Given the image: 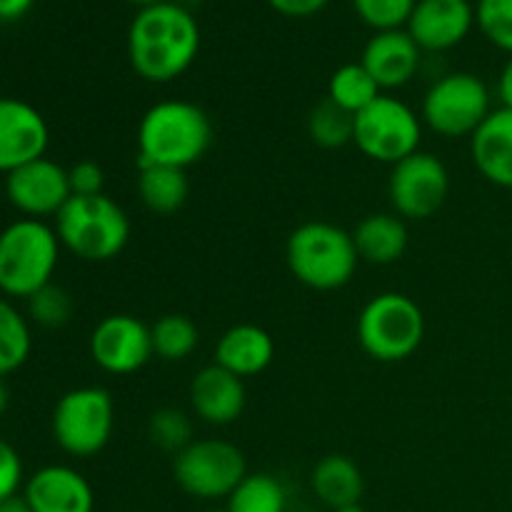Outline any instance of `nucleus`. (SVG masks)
<instances>
[{
  "instance_id": "obj_18",
  "label": "nucleus",
  "mask_w": 512,
  "mask_h": 512,
  "mask_svg": "<svg viewBox=\"0 0 512 512\" xmlns=\"http://www.w3.org/2000/svg\"><path fill=\"white\" fill-rule=\"evenodd\" d=\"M248 393L238 375L228 373L220 365L198 370L190 383V405L193 413L208 425H230L243 415Z\"/></svg>"
},
{
  "instance_id": "obj_38",
  "label": "nucleus",
  "mask_w": 512,
  "mask_h": 512,
  "mask_svg": "<svg viewBox=\"0 0 512 512\" xmlns=\"http://www.w3.org/2000/svg\"><path fill=\"white\" fill-rule=\"evenodd\" d=\"M0 512H33V510L28 508L23 495H15V498H8L0 503Z\"/></svg>"
},
{
  "instance_id": "obj_32",
  "label": "nucleus",
  "mask_w": 512,
  "mask_h": 512,
  "mask_svg": "<svg viewBox=\"0 0 512 512\" xmlns=\"http://www.w3.org/2000/svg\"><path fill=\"white\" fill-rule=\"evenodd\" d=\"M475 23L495 48L512 55V0H478Z\"/></svg>"
},
{
  "instance_id": "obj_27",
  "label": "nucleus",
  "mask_w": 512,
  "mask_h": 512,
  "mask_svg": "<svg viewBox=\"0 0 512 512\" xmlns=\"http://www.w3.org/2000/svg\"><path fill=\"white\" fill-rule=\"evenodd\" d=\"M230 512H285L288 495L270 473H248L225 505Z\"/></svg>"
},
{
  "instance_id": "obj_42",
  "label": "nucleus",
  "mask_w": 512,
  "mask_h": 512,
  "mask_svg": "<svg viewBox=\"0 0 512 512\" xmlns=\"http://www.w3.org/2000/svg\"><path fill=\"white\" fill-rule=\"evenodd\" d=\"M205 512H230L228 508H213V510H205Z\"/></svg>"
},
{
  "instance_id": "obj_16",
  "label": "nucleus",
  "mask_w": 512,
  "mask_h": 512,
  "mask_svg": "<svg viewBox=\"0 0 512 512\" xmlns=\"http://www.w3.org/2000/svg\"><path fill=\"white\" fill-rule=\"evenodd\" d=\"M23 498L33 512H93L95 493L83 473L68 465H45L23 485Z\"/></svg>"
},
{
  "instance_id": "obj_31",
  "label": "nucleus",
  "mask_w": 512,
  "mask_h": 512,
  "mask_svg": "<svg viewBox=\"0 0 512 512\" xmlns=\"http://www.w3.org/2000/svg\"><path fill=\"white\" fill-rule=\"evenodd\" d=\"M350 3L358 18L380 33V30L405 28L418 0H350Z\"/></svg>"
},
{
  "instance_id": "obj_11",
  "label": "nucleus",
  "mask_w": 512,
  "mask_h": 512,
  "mask_svg": "<svg viewBox=\"0 0 512 512\" xmlns=\"http://www.w3.org/2000/svg\"><path fill=\"white\" fill-rule=\"evenodd\" d=\"M450 193V173L433 153L408 155L393 165L388 180L390 205L403 220H428L445 205Z\"/></svg>"
},
{
  "instance_id": "obj_19",
  "label": "nucleus",
  "mask_w": 512,
  "mask_h": 512,
  "mask_svg": "<svg viewBox=\"0 0 512 512\" xmlns=\"http://www.w3.org/2000/svg\"><path fill=\"white\" fill-rule=\"evenodd\" d=\"M470 155L488 183L512 190V110L500 105L470 135Z\"/></svg>"
},
{
  "instance_id": "obj_29",
  "label": "nucleus",
  "mask_w": 512,
  "mask_h": 512,
  "mask_svg": "<svg viewBox=\"0 0 512 512\" xmlns=\"http://www.w3.org/2000/svg\"><path fill=\"white\" fill-rule=\"evenodd\" d=\"M150 443L158 445L165 453L178 455L180 450L193 443V420L178 408H160L148 420Z\"/></svg>"
},
{
  "instance_id": "obj_30",
  "label": "nucleus",
  "mask_w": 512,
  "mask_h": 512,
  "mask_svg": "<svg viewBox=\"0 0 512 512\" xmlns=\"http://www.w3.org/2000/svg\"><path fill=\"white\" fill-rule=\"evenodd\" d=\"M73 313V295L55 283H48L45 288H40L38 293L28 298V315L40 328H63V325H68L73 320Z\"/></svg>"
},
{
  "instance_id": "obj_21",
  "label": "nucleus",
  "mask_w": 512,
  "mask_h": 512,
  "mask_svg": "<svg viewBox=\"0 0 512 512\" xmlns=\"http://www.w3.org/2000/svg\"><path fill=\"white\" fill-rule=\"evenodd\" d=\"M353 243L365 263H398L408 250V225L395 213H373L355 225Z\"/></svg>"
},
{
  "instance_id": "obj_36",
  "label": "nucleus",
  "mask_w": 512,
  "mask_h": 512,
  "mask_svg": "<svg viewBox=\"0 0 512 512\" xmlns=\"http://www.w3.org/2000/svg\"><path fill=\"white\" fill-rule=\"evenodd\" d=\"M35 5V0H0V20L3 23H13L20 20L23 15L30 13V8Z\"/></svg>"
},
{
  "instance_id": "obj_4",
  "label": "nucleus",
  "mask_w": 512,
  "mask_h": 512,
  "mask_svg": "<svg viewBox=\"0 0 512 512\" xmlns=\"http://www.w3.org/2000/svg\"><path fill=\"white\" fill-rule=\"evenodd\" d=\"M53 228L60 245L85 263L118 258L130 240L128 213L105 193L73 195L55 215Z\"/></svg>"
},
{
  "instance_id": "obj_20",
  "label": "nucleus",
  "mask_w": 512,
  "mask_h": 512,
  "mask_svg": "<svg viewBox=\"0 0 512 512\" xmlns=\"http://www.w3.org/2000/svg\"><path fill=\"white\" fill-rule=\"evenodd\" d=\"M275 358V340L265 328L240 323L225 330L215 345V365L238 378H253L270 368Z\"/></svg>"
},
{
  "instance_id": "obj_25",
  "label": "nucleus",
  "mask_w": 512,
  "mask_h": 512,
  "mask_svg": "<svg viewBox=\"0 0 512 512\" xmlns=\"http://www.w3.org/2000/svg\"><path fill=\"white\" fill-rule=\"evenodd\" d=\"M33 350L30 323L8 298H0V378L23 368Z\"/></svg>"
},
{
  "instance_id": "obj_28",
  "label": "nucleus",
  "mask_w": 512,
  "mask_h": 512,
  "mask_svg": "<svg viewBox=\"0 0 512 512\" xmlns=\"http://www.w3.org/2000/svg\"><path fill=\"white\" fill-rule=\"evenodd\" d=\"M353 125L355 115L345 113L343 108H338V105L330 103V100L325 98L323 103L315 105L313 113H310L308 133L315 145L333 150L353 143Z\"/></svg>"
},
{
  "instance_id": "obj_34",
  "label": "nucleus",
  "mask_w": 512,
  "mask_h": 512,
  "mask_svg": "<svg viewBox=\"0 0 512 512\" xmlns=\"http://www.w3.org/2000/svg\"><path fill=\"white\" fill-rule=\"evenodd\" d=\"M68 180L73 195H100L105 188V173L95 160H80L70 165Z\"/></svg>"
},
{
  "instance_id": "obj_33",
  "label": "nucleus",
  "mask_w": 512,
  "mask_h": 512,
  "mask_svg": "<svg viewBox=\"0 0 512 512\" xmlns=\"http://www.w3.org/2000/svg\"><path fill=\"white\" fill-rule=\"evenodd\" d=\"M20 488H23V460L8 440H0V503L20 495Z\"/></svg>"
},
{
  "instance_id": "obj_1",
  "label": "nucleus",
  "mask_w": 512,
  "mask_h": 512,
  "mask_svg": "<svg viewBox=\"0 0 512 512\" xmlns=\"http://www.w3.org/2000/svg\"><path fill=\"white\" fill-rule=\"evenodd\" d=\"M200 53V25L183 3L163 0L135 13L128 28V60L138 78L170 83L180 78Z\"/></svg>"
},
{
  "instance_id": "obj_10",
  "label": "nucleus",
  "mask_w": 512,
  "mask_h": 512,
  "mask_svg": "<svg viewBox=\"0 0 512 512\" xmlns=\"http://www.w3.org/2000/svg\"><path fill=\"white\" fill-rule=\"evenodd\" d=\"M493 113L490 90L475 73H448L435 80L423 98L420 118L443 138H470Z\"/></svg>"
},
{
  "instance_id": "obj_17",
  "label": "nucleus",
  "mask_w": 512,
  "mask_h": 512,
  "mask_svg": "<svg viewBox=\"0 0 512 512\" xmlns=\"http://www.w3.org/2000/svg\"><path fill=\"white\" fill-rule=\"evenodd\" d=\"M360 63L365 65L380 90L403 88L418 75L423 63V50L418 48L405 28L380 30L368 40Z\"/></svg>"
},
{
  "instance_id": "obj_8",
  "label": "nucleus",
  "mask_w": 512,
  "mask_h": 512,
  "mask_svg": "<svg viewBox=\"0 0 512 512\" xmlns=\"http://www.w3.org/2000/svg\"><path fill=\"white\" fill-rule=\"evenodd\" d=\"M173 475L185 495L198 500H228L248 475V463L238 445L228 440H193L173 460Z\"/></svg>"
},
{
  "instance_id": "obj_7",
  "label": "nucleus",
  "mask_w": 512,
  "mask_h": 512,
  "mask_svg": "<svg viewBox=\"0 0 512 512\" xmlns=\"http://www.w3.org/2000/svg\"><path fill=\"white\" fill-rule=\"evenodd\" d=\"M53 438L70 458H93L103 453L113 438L115 403L113 395L98 385L73 388L55 403Z\"/></svg>"
},
{
  "instance_id": "obj_26",
  "label": "nucleus",
  "mask_w": 512,
  "mask_h": 512,
  "mask_svg": "<svg viewBox=\"0 0 512 512\" xmlns=\"http://www.w3.org/2000/svg\"><path fill=\"white\" fill-rule=\"evenodd\" d=\"M150 338H153L155 358L165 363H180L195 353L200 343V330L188 315L168 313L150 325Z\"/></svg>"
},
{
  "instance_id": "obj_35",
  "label": "nucleus",
  "mask_w": 512,
  "mask_h": 512,
  "mask_svg": "<svg viewBox=\"0 0 512 512\" xmlns=\"http://www.w3.org/2000/svg\"><path fill=\"white\" fill-rule=\"evenodd\" d=\"M328 3L330 0H268L270 8L278 10L285 18H310V15H318Z\"/></svg>"
},
{
  "instance_id": "obj_12",
  "label": "nucleus",
  "mask_w": 512,
  "mask_h": 512,
  "mask_svg": "<svg viewBox=\"0 0 512 512\" xmlns=\"http://www.w3.org/2000/svg\"><path fill=\"white\" fill-rule=\"evenodd\" d=\"M150 325L128 313H113L90 333V358L110 375H133L153 358Z\"/></svg>"
},
{
  "instance_id": "obj_9",
  "label": "nucleus",
  "mask_w": 512,
  "mask_h": 512,
  "mask_svg": "<svg viewBox=\"0 0 512 512\" xmlns=\"http://www.w3.org/2000/svg\"><path fill=\"white\" fill-rule=\"evenodd\" d=\"M423 140V118L393 95H380L363 113L355 115L353 143L365 158L395 165L418 153Z\"/></svg>"
},
{
  "instance_id": "obj_13",
  "label": "nucleus",
  "mask_w": 512,
  "mask_h": 512,
  "mask_svg": "<svg viewBox=\"0 0 512 512\" xmlns=\"http://www.w3.org/2000/svg\"><path fill=\"white\" fill-rule=\"evenodd\" d=\"M5 198L23 218H55L73 198L68 168L50 158L30 160L5 175Z\"/></svg>"
},
{
  "instance_id": "obj_24",
  "label": "nucleus",
  "mask_w": 512,
  "mask_h": 512,
  "mask_svg": "<svg viewBox=\"0 0 512 512\" xmlns=\"http://www.w3.org/2000/svg\"><path fill=\"white\" fill-rule=\"evenodd\" d=\"M380 95H383L380 85L375 83L373 75L365 70L363 63H345L330 75L328 100L350 115L363 113Z\"/></svg>"
},
{
  "instance_id": "obj_14",
  "label": "nucleus",
  "mask_w": 512,
  "mask_h": 512,
  "mask_svg": "<svg viewBox=\"0 0 512 512\" xmlns=\"http://www.w3.org/2000/svg\"><path fill=\"white\" fill-rule=\"evenodd\" d=\"M48 143L50 128L43 113L25 100L0 95V173L8 175L43 158Z\"/></svg>"
},
{
  "instance_id": "obj_15",
  "label": "nucleus",
  "mask_w": 512,
  "mask_h": 512,
  "mask_svg": "<svg viewBox=\"0 0 512 512\" xmlns=\"http://www.w3.org/2000/svg\"><path fill=\"white\" fill-rule=\"evenodd\" d=\"M473 25L470 0H418L405 30L423 53H443L463 43Z\"/></svg>"
},
{
  "instance_id": "obj_3",
  "label": "nucleus",
  "mask_w": 512,
  "mask_h": 512,
  "mask_svg": "<svg viewBox=\"0 0 512 512\" xmlns=\"http://www.w3.org/2000/svg\"><path fill=\"white\" fill-rule=\"evenodd\" d=\"M285 260L298 283L328 293L353 280L360 255L353 233L325 220H308L290 233Z\"/></svg>"
},
{
  "instance_id": "obj_41",
  "label": "nucleus",
  "mask_w": 512,
  "mask_h": 512,
  "mask_svg": "<svg viewBox=\"0 0 512 512\" xmlns=\"http://www.w3.org/2000/svg\"><path fill=\"white\" fill-rule=\"evenodd\" d=\"M333 512H365V508L360 503H355V505H345V508H338Z\"/></svg>"
},
{
  "instance_id": "obj_5",
  "label": "nucleus",
  "mask_w": 512,
  "mask_h": 512,
  "mask_svg": "<svg viewBox=\"0 0 512 512\" xmlns=\"http://www.w3.org/2000/svg\"><path fill=\"white\" fill-rule=\"evenodd\" d=\"M60 248L58 233L45 220L20 218L0 230V293L28 300L53 283Z\"/></svg>"
},
{
  "instance_id": "obj_40",
  "label": "nucleus",
  "mask_w": 512,
  "mask_h": 512,
  "mask_svg": "<svg viewBox=\"0 0 512 512\" xmlns=\"http://www.w3.org/2000/svg\"><path fill=\"white\" fill-rule=\"evenodd\" d=\"M128 3L138 5V10H140V8H148V5H155V3H163V0H128Z\"/></svg>"
},
{
  "instance_id": "obj_39",
  "label": "nucleus",
  "mask_w": 512,
  "mask_h": 512,
  "mask_svg": "<svg viewBox=\"0 0 512 512\" xmlns=\"http://www.w3.org/2000/svg\"><path fill=\"white\" fill-rule=\"evenodd\" d=\"M8 405H10V390L8 385H5V378H0V418L5 415Z\"/></svg>"
},
{
  "instance_id": "obj_37",
  "label": "nucleus",
  "mask_w": 512,
  "mask_h": 512,
  "mask_svg": "<svg viewBox=\"0 0 512 512\" xmlns=\"http://www.w3.org/2000/svg\"><path fill=\"white\" fill-rule=\"evenodd\" d=\"M498 95L503 108L512 110V55L508 58V63L503 65V73L498 78Z\"/></svg>"
},
{
  "instance_id": "obj_23",
  "label": "nucleus",
  "mask_w": 512,
  "mask_h": 512,
  "mask_svg": "<svg viewBox=\"0 0 512 512\" xmlns=\"http://www.w3.org/2000/svg\"><path fill=\"white\" fill-rule=\"evenodd\" d=\"M138 195L150 213H178L190 195L188 173L170 165H138Z\"/></svg>"
},
{
  "instance_id": "obj_6",
  "label": "nucleus",
  "mask_w": 512,
  "mask_h": 512,
  "mask_svg": "<svg viewBox=\"0 0 512 512\" xmlns=\"http://www.w3.org/2000/svg\"><path fill=\"white\" fill-rule=\"evenodd\" d=\"M358 343L378 363H400L420 348L425 338V315L405 293H380L358 315Z\"/></svg>"
},
{
  "instance_id": "obj_22",
  "label": "nucleus",
  "mask_w": 512,
  "mask_h": 512,
  "mask_svg": "<svg viewBox=\"0 0 512 512\" xmlns=\"http://www.w3.org/2000/svg\"><path fill=\"white\" fill-rule=\"evenodd\" d=\"M310 488L320 503L328 505L330 510H338L345 505L360 503L365 480L353 458L333 453L318 460V465L310 473Z\"/></svg>"
},
{
  "instance_id": "obj_2",
  "label": "nucleus",
  "mask_w": 512,
  "mask_h": 512,
  "mask_svg": "<svg viewBox=\"0 0 512 512\" xmlns=\"http://www.w3.org/2000/svg\"><path fill=\"white\" fill-rule=\"evenodd\" d=\"M213 123L190 100H160L138 125V165H170L188 170L208 153Z\"/></svg>"
}]
</instances>
